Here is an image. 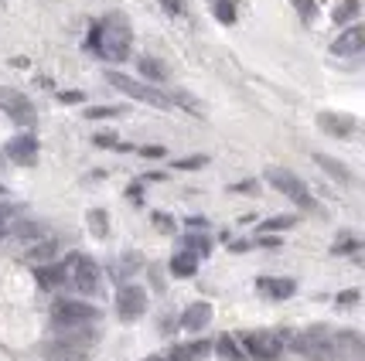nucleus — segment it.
I'll list each match as a JSON object with an SVG mask.
<instances>
[{
    "label": "nucleus",
    "instance_id": "7",
    "mask_svg": "<svg viewBox=\"0 0 365 361\" xmlns=\"http://www.w3.org/2000/svg\"><path fill=\"white\" fill-rule=\"evenodd\" d=\"M0 110L7 113L14 123H21V126L38 123V113H34L31 99H28L24 93H17V89H11V85H0Z\"/></svg>",
    "mask_w": 365,
    "mask_h": 361
},
{
    "label": "nucleus",
    "instance_id": "41",
    "mask_svg": "<svg viewBox=\"0 0 365 361\" xmlns=\"http://www.w3.org/2000/svg\"><path fill=\"white\" fill-rule=\"evenodd\" d=\"M355 300H359V293L349 290V293H341V297H338V303H355Z\"/></svg>",
    "mask_w": 365,
    "mask_h": 361
},
{
    "label": "nucleus",
    "instance_id": "25",
    "mask_svg": "<svg viewBox=\"0 0 365 361\" xmlns=\"http://www.w3.org/2000/svg\"><path fill=\"white\" fill-rule=\"evenodd\" d=\"M168 99H171V106H185V110L195 113V116H202V113H205V106H202V103H198L191 93H185V89H175Z\"/></svg>",
    "mask_w": 365,
    "mask_h": 361
},
{
    "label": "nucleus",
    "instance_id": "37",
    "mask_svg": "<svg viewBox=\"0 0 365 361\" xmlns=\"http://www.w3.org/2000/svg\"><path fill=\"white\" fill-rule=\"evenodd\" d=\"M188 229H191V232H205V229H208V219H205V215H191V219H188Z\"/></svg>",
    "mask_w": 365,
    "mask_h": 361
},
{
    "label": "nucleus",
    "instance_id": "44",
    "mask_svg": "<svg viewBox=\"0 0 365 361\" xmlns=\"http://www.w3.org/2000/svg\"><path fill=\"white\" fill-rule=\"evenodd\" d=\"M0 194H4V188H0Z\"/></svg>",
    "mask_w": 365,
    "mask_h": 361
},
{
    "label": "nucleus",
    "instance_id": "40",
    "mask_svg": "<svg viewBox=\"0 0 365 361\" xmlns=\"http://www.w3.org/2000/svg\"><path fill=\"white\" fill-rule=\"evenodd\" d=\"M164 7H168L171 14H185V0H164Z\"/></svg>",
    "mask_w": 365,
    "mask_h": 361
},
{
    "label": "nucleus",
    "instance_id": "2",
    "mask_svg": "<svg viewBox=\"0 0 365 361\" xmlns=\"http://www.w3.org/2000/svg\"><path fill=\"white\" fill-rule=\"evenodd\" d=\"M106 82H110L113 89H120L123 95H130V99H140V103L154 106V110H171V99H168L164 93H158L154 85H147V82L130 79V75H123V72H106Z\"/></svg>",
    "mask_w": 365,
    "mask_h": 361
},
{
    "label": "nucleus",
    "instance_id": "19",
    "mask_svg": "<svg viewBox=\"0 0 365 361\" xmlns=\"http://www.w3.org/2000/svg\"><path fill=\"white\" fill-rule=\"evenodd\" d=\"M314 164H318V167H324V171L331 174L334 181H341V184H349V181H351V171H349V167H345L341 160H331L328 154H314Z\"/></svg>",
    "mask_w": 365,
    "mask_h": 361
},
{
    "label": "nucleus",
    "instance_id": "8",
    "mask_svg": "<svg viewBox=\"0 0 365 361\" xmlns=\"http://www.w3.org/2000/svg\"><path fill=\"white\" fill-rule=\"evenodd\" d=\"M143 310H147V293H143V286L123 283V286L116 290V317H120V320H137Z\"/></svg>",
    "mask_w": 365,
    "mask_h": 361
},
{
    "label": "nucleus",
    "instance_id": "9",
    "mask_svg": "<svg viewBox=\"0 0 365 361\" xmlns=\"http://www.w3.org/2000/svg\"><path fill=\"white\" fill-rule=\"evenodd\" d=\"M72 280H76V290L86 293V297L99 293V266H96L93 259L76 256V263H72Z\"/></svg>",
    "mask_w": 365,
    "mask_h": 361
},
{
    "label": "nucleus",
    "instance_id": "32",
    "mask_svg": "<svg viewBox=\"0 0 365 361\" xmlns=\"http://www.w3.org/2000/svg\"><path fill=\"white\" fill-rule=\"evenodd\" d=\"M208 157L205 154H195V157H181L175 160V171H195V167H205Z\"/></svg>",
    "mask_w": 365,
    "mask_h": 361
},
{
    "label": "nucleus",
    "instance_id": "5",
    "mask_svg": "<svg viewBox=\"0 0 365 361\" xmlns=\"http://www.w3.org/2000/svg\"><path fill=\"white\" fill-rule=\"evenodd\" d=\"M290 347L307 361H338V351H334L331 338L321 334V330H307V334H297L290 338Z\"/></svg>",
    "mask_w": 365,
    "mask_h": 361
},
{
    "label": "nucleus",
    "instance_id": "21",
    "mask_svg": "<svg viewBox=\"0 0 365 361\" xmlns=\"http://www.w3.org/2000/svg\"><path fill=\"white\" fill-rule=\"evenodd\" d=\"M359 11H362V4H359V0H341V4L331 11V21L334 24H351V21L359 17Z\"/></svg>",
    "mask_w": 365,
    "mask_h": 361
},
{
    "label": "nucleus",
    "instance_id": "3",
    "mask_svg": "<svg viewBox=\"0 0 365 361\" xmlns=\"http://www.w3.org/2000/svg\"><path fill=\"white\" fill-rule=\"evenodd\" d=\"M267 181H270V184L280 191L284 198H290L297 208H307V211L314 208V198H311L307 184H304L294 171H287V167H270V171H267Z\"/></svg>",
    "mask_w": 365,
    "mask_h": 361
},
{
    "label": "nucleus",
    "instance_id": "20",
    "mask_svg": "<svg viewBox=\"0 0 365 361\" xmlns=\"http://www.w3.org/2000/svg\"><path fill=\"white\" fill-rule=\"evenodd\" d=\"M140 266H143L140 256H137V252H127L120 263H113V276H116V283H120V280H130V276H133V273H137Z\"/></svg>",
    "mask_w": 365,
    "mask_h": 361
},
{
    "label": "nucleus",
    "instance_id": "1",
    "mask_svg": "<svg viewBox=\"0 0 365 361\" xmlns=\"http://www.w3.org/2000/svg\"><path fill=\"white\" fill-rule=\"evenodd\" d=\"M96 55H103L106 62H127L130 45H133V28H130L127 14H106L103 24H96Z\"/></svg>",
    "mask_w": 365,
    "mask_h": 361
},
{
    "label": "nucleus",
    "instance_id": "42",
    "mask_svg": "<svg viewBox=\"0 0 365 361\" xmlns=\"http://www.w3.org/2000/svg\"><path fill=\"white\" fill-rule=\"evenodd\" d=\"M4 215H7V211H0V239L7 236V225H4Z\"/></svg>",
    "mask_w": 365,
    "mask_h": 361
},
{
    "label": "nucleus",
    "instance_id": "28",
    "mask_svg": "<svg viewBox=\"0 0 365 361\" xmlns=\"http://www.w3.org/2000/svg\"><path fill=\"white\" fill-rule=\"evenodd\" d=\"M123 106H89L86 110V120H116V116H123Z\"/></svg>",
    "mask_w": 365,
    "mask_h": 361
},
{
    "label": "nucleus",
    "instance_id": "35",
    "mask_svg": "<svg viewBox=\"0 0 365 361\" xmlns=\"http://www.w3.org/2000/svg\"><path fill=\"white\" fill-rule=\"evenodd\" d=\"M86 95L82 93H76V89H68V93H58V103H65V106H79Z\"/></svg>",
    "mask_w": 365,
    "mask_h": 361
},
{
    "label": "nucleus",
    "instance_id": "18",
    "mask_svg": "<svg viewBox=\"0 0 365 361\" xmlns=\"http://www.w3.org/2000/svg\"><path fill=\"white\" fill-rule=\"evenodd\" d=\"M45 358H51V361H82L86 358V351L58 341V345H45Z\"/></svg>",
    "mask_w": 365,
    "mask_h": 361
},
{
    "label": "nucleus",
    "instance_id": "43",
    "mask_svg": "<svg viewBox=\"0 0 365 361\" xmlns=\"http://www.w3.org/2000/svg\"><path fill=\"white\" fill-rule=\"evenodd\" d=\"M150 361H160V358H150Z\"/></svg>",
    "mask_w": 365,
    "mask_h": 361
},
{
    "label": "nucleus",
    "instance_id": "26",
    "mask_svg": "<svg viewBox=\"0 0 365 361\" xmlns=\"http://www.w3.org/2000/svg\"><path fill=\"white\" fill-rule=\"evenodd\" d=\"M137 65H140V75L143 79H150V82H164V75H168V72H164V65H160L158 58H147V55H143Z\"/></svg>",
    "mask_w": 365,
    "mask_h": 361
},
{
    "label": "nucleus",
    "instance_id": "10",
    "mask_svg": "<svg viewBox=\"0 0 365 361\" xmlns=\"http://www.w3.org/2000/svg\"><path fill=\"white\" fill-rule=\"evenodd\" d=\"M4 154L14 160V164H34L38 160V140H34L31 133H21V137H11L7 140V147H4Z\"/></svg>",
    "mask_w": 365,
    "mask_h": 361
},
{
    "label": "nucleus",
    "instance_id": "30",
    "mask_svg": "<svg viewBox=\"0 0 365 361\" xmlns=\"http://www.w3.org/2000/svg\"><path fill=\"white\" fill-rule=\"evenodd\" d=\"M215 17H219L222 24H232V21H236V7H232V0H215Z\"/></svg>",
    "mask_w": 365,
    "mask_h": 361
},
{
    "label": "nucleus",
    "instance_id": "4",
    "mask_svg": "<svg viewBox=\"0 0 365 361\" xmlns=\"http://www.w3.org/2000/svg\"><path fill=\"white\" fill-rule=\"evenodd\" d=\"M51 320H55L58 330L86 328V324H96V320H99V310L89 307V303H79V300H58V303L51 307Z\"/></svg>",
    "mask_w": 365,
    "mask_h": 361
},
{
    "label": "nucleus",
    "instance_id": "24",
    "mask_svg": "<svg viewBox=\"0 0 365 361\" xmlns=\"http://www.w3.org/2000/svg\"><path fill=\"white\" fill-rule=\"evenodd\" d=\"M195 269H198V259L191 252H178L175 259H171V273L175 276H195Z\"/></svg>",
    "mask_w": 365,
    "mask_h": 361
},
{
    "label": "nucleus",
    "instance_id": "36",
    "mask_svg": "<svg viewBox=\"0 0 365 361\" xmlns=\"http://www.w3.org/2000/svg\"><path fill=\"white\" fill-rule=\"evenodd\" d=\"M93 143H96V147H120V150H127V143H120L116 137H106V133H99Z\"/></svg>",
    "mask_w": 365,
    "mask_h": 361
},
{
    "label": "nucleus",
    "instance_id": "27",
    "mask_svg": "<svg viewBox=\"0 0 365 361\" xmlns=\"http://www.w3.org/2000/svg\"><path fill=\"white\" fill-rule=\"evenodd\" d=\"M294 225H297V215H277V219L263 221L259 232H287V229H294Z\"/></svg>",
    "mask_w": 365,
    "mask_h": 361
},
{
    "label": "nucleus",
    "instance_id": "17",
    "mask_svg": "<svg viewBox=\"0 0 365 361\" xmlns=\"http://www.w3.org/2000/svg\"><path fill=\"white\" fill-rule=\"evenodd\" d=\"M212 351V345L208 341H191V345H178L175 351H171V358L168 361H202Z\"/></svg>",
    "mask_w": 365,
    "mask_h": 361
},
{
    "label": "nucleus",
    "instance_id": "11",
    "mask_svg": "<svg viewBox=\"0 0 365 361\" xmlns=\"http://www.w3.org/2000/svg\"><path fill=\"white\" fill-rule=\"evenodd\" d=\"M72 263H76V256L72 259H65V263H48V266H34V280L38 286H45V290H55V286H62L68 280V273H72Z\"/></svg>",
    "mask_w": 365,
    "mask_h": 361
},
{
    "label": "nucleus",
    "instance_id": "22",
    "mask_svg": "<svg viewBox=\"0 0 365 361\" xmlns=\"http://www.w3.org/2000/svg\"><path fill=\"white\" fill-rule=\"evenodd\" d=\"M185 252H191L195 259H205L208 252H212V242L202 232H191V236H185Z\"/></svg>",
    "mask_w": 365,
    "mask_h": 361
},
{
    "label": "nucleus",
    "instance_id": "23",
    "mask_svg": "<svg viewBox=\"0 0 365 361\" xmlns=\"http://www.w3.org/2000/svg\"><path fill=\"white\" fill-rule=\"evenodd\" d=\"M86 221H89V232H93L96 239L110 236V219H106V211H103V208H93V211L86 215Z\"/></svg>",
    "mask_w": 365,
    "mask_h": 361
},
{
    "label": "nucleus",
    "instance_id": "39",
    "mask_svg": "<svg viewBox=\"0 0 365 361\" xmlns=\"http://www.w3.org/2000/svg\"><path fill=\"white\" fill-rule=\"evenodd\" d=\"M140 154L143 157H150V160H158V157H164L168 150H164V147H140Z\"/></svg>",
    "mask_w": 365,
    "mask_h": 361
},
{
    "label": "nucleus",
    "instance_id": "31",
    "mask_svg": "<svg viewBox=\"0 0 365 361\" xmlns=\"http://www.w3.org/2000/svg\"><path fill=\"white\" fill-rule=\"evenodd\" d=\"M41 232H45V229H41L38 221H21V225L14 229L17 239H41Z\"/></svg>",
    "mask_w": 365,
    "mask_h": 361
},
{
    "label": "nucleus",
    "instance_id": "14",
    "mask_svg": "<svg viewBox=\"0 0 365 361\" xmlns=\"http://www.w3.org/2000/svg\"><path fill=\"white\" fill-rule=\"evenodd\" d=\"M208 320H212V303L198 300V303H191L188 310L181 314V328L185 330H202V328H208Z\"/></svg>",
    "mask_w": 365,
    "mask_h": 361
},
{
    "label": "nucleus",
    "instance_id": "15",
    "mask_svg": "<svg viewBox=\"0 0 365 361\" xmlns=\"http://www.w3.org/2000/svg\"><path fill=\"white\" fill-rule=\"evenodd\" d=\"M362 45H365V31L355 24V28H349L345 34H338V41L331 45V51L334 55H359Z\"/></svg>",
    "mask_w": 365,
    "mask_h": 361
},
{
    "label": "nucleus",
    "instance_id": "33",
    "mask_svg": "<svg viewBox=\"0 0 365 361\" xmlns=\"http://www.w3.org/2000/svg\"><path fill=\"white\" fill-rule=\"evenodd\" d=\"M294 11H297L304 21H311V17L318 14V4H314V0H294Z\"/></svg>",
    "mask_w": 365,
    "mask_h": 361
},
{
    "label": "nucleus",
    "instance_id": "6",
    "mask_svg": "<svg viewBox=\"0 0 365 361\" xmlns=\"http://www.w3.org/2000/svg\"><path fill=\"white\" fill-rule=\"evenodd\" d=\"M284 334H273V330H253V334H242V347L246 355L256 361H277L284 351Z\"/></svg>",
    "mask_w": 365,
    "mask_h": 361
},
{
    "label": "nucleus",
    "instance_id": "34",
    "mask_svg": "<svg viewBox=\"0 0 365 361\" xmlns=\"http://www.w3.org/2000/svg\"><path fill=\"white\" fill-rule=\"evenodd\" d=\"M154 225H158L160 232H175V219L164 215V211H154Z\"/></svg>",
    "mask_w": 365,
    "mask_h": 361
},
{
    "label": "nucleus",
    "instance_id": "13",
    "mask_svg": "<svg viewBox=\"0 0 365 361\" xmlns=\"http://www.w3.org/2000/svg\"><path fill=\"white\" fill-rule=\"evenodd\" d=\"M256 290H259V293H267V297H273V300H287V297H294L297 283L280 280V276H259V280H256Z\"/></svg>",
    "mask_w": 365,
    "mask_h": 361
},
{
    "label": "nucleus",
    "instance_id": "38",
    "mask_svg": "<svg viewBox=\"0 0 365 361\" xmlns=\"http://www.w3.org/2000/svg\"><path fill=\"white\" fill-rule=\"evenodd\" d=\"M359 249V239H341V242H334V252H355Z\"/></svg>",
    "mask_w": 365,
    "mask_h": 361
},
{
    "label": "nucleus",
    "instance_id": "29",
    "mask_svg": "<svg viewBox=\"0 0 365 361\" xmlns=\"http://www.w3.org/2000/svg\"><path fill=\"white\" fill-rule=\"evenodd\" d=\"M215 351H219L222 358H229V361H242V351H239V345L232 341V338H229V334L215 341Z\"/></svg>",
    "mask_w": 365,
    "mask_h": 361
},
{
    "label": "nucleus",
    "instance_id": "12",
    "mask_svg": "<svg viewBox=\"0 0 365 361\" xmlns=\"http://www.w3.org/2000/svg\"><path fill=\"white\" fill-rule=\"evenodd\" d=\"M318 126L324 133H331V137H349L355 130V116H349V113H321Z\"/></svg>",
    "mask_w": 365,
    "mask_h": 361
},
{
    "label": "nucleus",
    "instance_id": "16",
    "mask_svg": "<svg viewBox=\"0 0 365 361\" xmlns=\"http://www.w3.org/2000/svg\"><path fill=\"white\" fill-rule=\"evenodd\" d=\"M55 252H58V242H55V239H41V242H34L31 249H28V263L48 266V263L55 259Z\"/></svg>",
    "mask_w": 365,
    "mask_h": 361
}]
</instances>
